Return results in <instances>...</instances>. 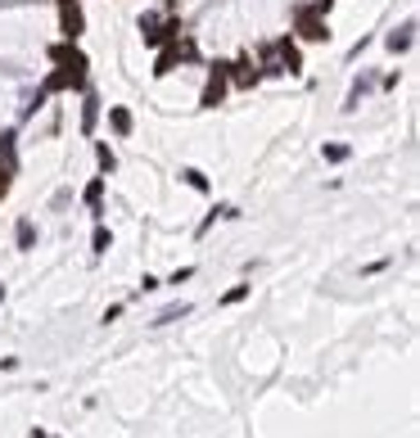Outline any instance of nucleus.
<instances>
[{
    "label": "nucleus",
    "mask_w": 420,
    "mask_h": 438,
    "mask_svg": "<svg viewBox=\"0 0 420 438\" xmlns=\"http://www.w3.org/2000/svg\"><path fill=\"white\" fill-rule=\"evenodd\" d=\"M82 199H86V208L100 217V212H104V176H95V181H91V186L82 190Z\"/></svg>",
    "instance_id": "ddd939ff"
},
{
    "label": "nucleus",
    "mask_w": 420,
    "mask_h": 438,
    "mask_svg": "<svg viewBox=\"0 0 420 438\" xmlns=\"http://www.w3.org/2000/svg\"><path fill=\"white\" fill-rule=\"evenodd\" d=\"M59 32H64V41H77V36L86 32V14H82V5H77V0L59 5Z\"/></svg>",
    "instance_id": "0eeeda50"
},
{
    "label": "nucleus",
    "mask_w": 420,
    "mask_h": 438,
    "mask_svg": "<svg viewBox=\"0 0 420 438\" xmlns=\"http://www.w3.org/2000/svg\"><path fill=\"white\" fill-rule=\"evenodd\" d=\"M108 127H113V136H131L136 118H131V109H122V104H108Z\"/></svg>",
    "instance_id": "9b49d317"
},
{
    "label": "nucleus",
    "mask_w": 420,
    "mask_h": 438,
    "mask_svg": "<svg viewBox=\"0 0 420 438\" xmlns=\"http://www.w3.org/2000/svg\"><path fill=\"white\" fill-rule=\"evenodd\" d=\"M108 249H113V235H108V226L100 221V226H95V235H91V253H95V258H104Z\"/></svg>",
    "instance_id": "2eb2a0df"
},
{
    "label": "nucleus",
    "mask_w": 420,
    "mask_h": 438,
    "mask_svg": "<svg viewBox=\"0 0 420 438\" xmlns=\"http://www.w3.org/2000/svg\"><path fill=\"white\" fill-rule=\"evenodd\" d=\"M0 303H5V285H0Z\"/></svg>",
    "instance_id": "b1692460"
},
{
    "label": "nucleus",
    "mask_w": 420,
    "mask_h": 438,
    "mask_svg": "<svg viewBox=\"0 0 420 438\" xmlns=\"http://www.w3.org/2000/svg\"><path fill=\"white\" fill-rule=\"evenodd\" d=\"M325 163H344V158H348V154H353V149H348V145H325Z\"/></svg>",
    "instance_id": "aec40b11"
},
{
    "label": "nucleus",
    "mask_w": 420,
    "mask_h": 438,
    "mask_svg": "<svg viewBox=\"0 0 420 438\" xmlns=\"http://www.w3.org/2000/svg\"><path fill=\"white\" fill-rule=\"evenodd\" d=\"M411 32H416V23H402V27H393V32H388L384 36V45H388V50H393V55H402V50H411Z\"/></svg>",
    "instance_id": "9d476101"
},
{
    "label": "nucleus",
    "mask_w": 420,
    "mask_h": 438,
    "mask_svg": "<svg viewBox=\"0 0 420 438\" xmlns=\"http://www.w3.org/2000/svg\"><path fill=\"white\" fill-rule=\"evenodd\" d=\"M136 27H140V36H145V45H167V41L181 36V23H176V19L159 23V14H140Z\"/></svg>",
    "instance_id": "7ed1b4c3"
},
{
    "label": "nucleus",
    "mask_w": 420,
    "mask_h": 438,
    "mask_svg": "<svg viewBox=\"0 0 420 438\" xmlns=\"http://www.w3.org/2000/svg\"><path fill=\"white\" fill-rule=\"evenodd\" d=\"M248 289H253V285H235V289H226V294H222V307H235V303H244V298H248Z\"/></svg>",
    "instance_id": "a211bd4d"
},
{
    "label": "nucleus",
    "mask_w": 420,
    "mask_h": 438,
    "mask_svg": "<svg viewBox=\"0 0 420 438\" xmlns=\"http://www.w3.org/2000/svg\"><path fill=\"white\" fill-rule=\"evenodd\" d=\"M10 186H14V176H5V172H0V199L10 195Z\"/></svg>",
    "instance_id": "5701e85b"
},
{
    "label": "nucleus",
    "mask_w": 420,
    "mask_h": 438,
    "mask_svg": "<svg viewBox=\"0 0 420 438\" xmlns=\"http://www.w3.org/2000/svg\"><path fill=\"white\" fill-rule=\"evenodd\" d=\"M54 5H68V0H54Z\"/></svg>",
    "instance_id": "393cba45"
},
{
    "label": "nucleus",
    "mask_w": 420,
    "mask_h": 438,
    "mask_svg": "<svg viewBox=\"0 0 420 438\" xmlns=\"http://www.w3.org/2000/svg\"><path fill=\"white\" fill-rule=\"evenodd\" d=\"M190 276H194V267H181V271H172V276H167V285H185Z\"/></svg>",
    "instance_id": "412c9836"
},
{
    "label": "nucleus",
    "mask_w": 420,
    "mask_h": 438,
    "mask_svg": "<svg viewBox=\"0 0 420 438\" xmlns=\"http://www.w3.org/2000/svg\"><path fill=\"white\" fill-rule=\"evenodd\" d=\"M258 55H262V73H290V77H299V73H303L299 41H294L290 32H285V36H276L271 45H262Z\"/></svg>",
    "instance_id": "f257e3e1"
},
{
    "label": "nucleus",
    "mask_w": 420,
    "mask_h": 438,
    "mask_svg": "<svg viewBox=\"0 0 420 438\" xmlns=\"http://www.w3.org/2000/svg\"><path fill=\"white\" fill-rule=\"evenodd\" d=\"M159 285H163L159 276H145V280H140V294H154V289H159Z\"/></svg>",
    "instance_id": "4be33fe9"
},
{
    "label": "nucleus",
    "mask_w": 420,
    "mask_h": 438,
    "mask_svg": "<svg viewBox=\"0 0 420 438\" xmlns=\"http://www.w3.org/2000/svg\"><path fill=\"white\" fill-rule=\"evenodd\" d=\"M95 122H100V95L86 90V104H82V136H95Z\"/></svg>",
    "instance_id": "f8f14e48"
},
{
    "label": "nucleus",
    "mask_w": 420,
    "mask_h": 438,
    "mask_svg": "<svg viewBox=\"0 0 420 438\" xmlns=\"http://www.w3.org/2000/svg\"><path fill=\"white\" fill-rule=\"evenodd\" d=\"M50 64L54 68H91V59L82 55V45H77V41H54L50 45Z\"/></svg>",
    "instance_id": "423d86ee"
},
{
    "label": "nucleus",
    "mask_w": 420,
    "mask_h": 438,
    "mask_svg": "<svg viewBox=\"0 0 420 438\" xmlns=\"http://www.w3.org/2000/svg\"><path fill=\"white\" fill-rule=\"evenodd\" d=\"M59 90H86V68H54L41 82V95H59Z\"/></svg>",
    "instance_id": "20e7f679"
},
{
    "label": "nucleus",
    "mask_w": 420,
    "mask_h": 438,
    "mask_svg": "<svg viewBox=\"0 0 420 438\" xmlns=\"http://www.w3.org/2000/svg\"><path fill=\"white\" fill-rule=\"evenodd\" d=\"M14 240H19V249H23V253H32V249H36V226H32V217H23V221H19Z\"/></svg>",
    "instance_id": "4468645a"
},
{
    "label": "nucleus",
    "mask_w": 420,
    "mask_h": 438,
    "mask_svg": "<svg viewBox=\"0 0 420 438\" xmlns=\"http://www.w3.org/2000/svg\"><path fill=\"white\" fill-rule=\"evenodd\" d=\"M95 158H100V167H104V172H113V167H118V154L108 149V145H95Z\"/></svg>",
    "instance_id": "6ab92c4d"
},
{
    "label": "nucleus",
    "mask_w": 420,
    "mask_h": 438,
    "mask_svg": "<svg viewBox=\"0 0 420 438\" xmlns=\"http://www.w3.org/2000/svg\"><path fill=\"white\" fill-rule=\"evenodd\" d=\"M0 172L5 176L19 172V136L14 132H0Z\"/></svg>",
    "instance_id": "1a4fd4ad"
},
{
    "label": "nucleus",
    "mask_w": 420,
    "mask_h": 438,
    "mask_svg": "<svg viewBox=\"0 0 420 438\" xmlns=\"http://www.w3.org/2000/svg\"><path fill=\"white\" fill-rule=\"evenodd\" d=\"M226 77L235 82L240 90H248V86H258V82H262V73L253 68V59H248V55H240L235 64H226Z\"/></svg>",
    "instance_id": "6e6552de"
},
{
    "label": "nucleus",
    "mask_w": 420,
    "mask_h": 438,
    "mask_svg": "<svg viewBox=\"0 0 420 438\" xmlns=\"http://www.w3.org/2000/svg\"><path fill=\"white\" fill-rule=\"evenodd\" d=\"M226 86H231L226 64H213V68H208V82H204V90H199V104H204V109H217V104L226 99Z\"/></svg>",
    "instance_id": "39448f33"
},
{
    "label": "nucleus",
    "mask_w": 420,
    "mask_h": 438,
    "mask_svg": "<svg viewBox=\"0 0 420 438\" xmlns=\"http://www.w3.org/2000/svg\"><path fill=\"white\" fill-rule=\"evenodd\" d=\"M190 317V303H172V307H163L159 317H154V326H172V321Z\"/></svg>",
    "instance_id": "dca6fc26"
},
{
    "label": "nucleus",
    "mask_w": 420,
    "mask_h": 438,
    "mask_svg": "<svg viewBox=\"0 0 420 438\" xmlns=\"http://www.w3.org/2000/svg\"><path fill=\"white\" fill-rule=\"evenodd\" d=\"M325 14H330V0H307V5H299L294 10V32L303 36V41H330V23H325Z\"/></svg>",
    "instance_id": "f03ea898"
},
{
    "label": "nucleus",
    "mask_w": 420,
    "mask_h": 438,
    "mask_svg": "<svg viewBox=\"0 0 420 438\" xmlns=\"http://www.w3.org/2000/svg\"><path fill=\"white\" fill-rule=\"evenodd\" d=\"M181 181H185L190 190H199V195H208V176L199 172V167H185V172H181Z\"/></svg>",
    "instance_id": "f3484780"
}]
</instances>
